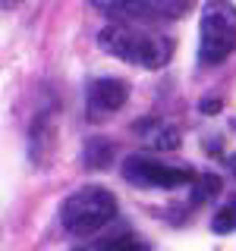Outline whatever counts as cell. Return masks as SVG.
<instances>
[{"label":"cell","instance_id":"8","mask_svg":"<svg viewBox=\"0 0 236 251\" xmlns=\"http://www.w3.org/2000/svg\"><path fill=\"white\" fill-rule=\"evenodd\" d=\"M110 157H114V148H110V141H104V138H91L88 145H85V163H88V167H104Z\"/></svg>","mask_w":236,"mask_h":251},{"label":"cell","instance_id":"7","mask_svg":"<svg viewBox=\"0 0 236 251\" xmlns=\"http://www.w3.org/2000/svg\"><path fill=\"white\" fill-rule=\"evenodd\" d=\"M211 232H217V235H230V232H236V198L224 201V204L217 207L214 220H211Z\"/></svg>","mask_w":236,"mask_h":251},{"label":"cell","instance_id":"3","mask_svg":"<svg viewBox=\"0 0 236 251\" xmlns=\"http://www.w3.org/2000/svg\"><path fill=\"white\" fill-rule=\"evenodd\" d=\"M236 50V6L214 0L202 6L199 22V63L217 66Z\"/></svg>","mask_w":236,"mask_h":251},{"label":"cell","instance_id":"13","mask_svg":"<svg viewBox=\"0 0 236 251\" xmlns=\"http://www.w3.org/2000/svg\"><path fill=\"white\" fill-rule=\"evenodd\" d=\"M73 251H88V248H73Z\"/></svg>","mask_w":236,"mask_h":251},{"label":"cell","instance_id":"11","mask_svg":"<svg viewBox=\"0 0 236 251\" xmlns=\"http://www.w3.org/2000/svg\"><path fill=\"white\" fill-rule=\"evenodd\" d=\"M199 110H202V113H217V110H220V100L217 98H202Z\"/></svg>","mask_w":236,"mask_h":251},{"label":"cell","instance_id":"6","mask_svg":"<svg viewBox=\"0 0 236 251\" xmlns=\"http://www.w3.org/2000/svg\"><path fill=\"white\" fill-rule=\"evenodd\" d=\"M101 10L114 16H136V19H157V16H179L186 3H170V0H132V3H98Z\"/></svg>","mask_w":236,"mask_h":251},{"label":"cell","instance_id":"12","mask_svg":"<svg viewBox=\"0 0 236 251\" xmlns=\"http://www.w3.org/2000/svg\"><path fill=\"white\" fill-rule=\"evenodd\" d=\"M230 167H233V173H236V154H233V157H230Z\"/></svg>","mask_w":236,"mask_h":251},{"label":"cell","instance_id":"4","mask_svg":"<svg viewBox=\"0 0 236 251\" xmlns=\"http://www.w3.org/2000/svg\"><path fill=\"white\" fill-rule=\"evenodd\" d=\"M123 179L142 188H183L195 182V176L189 170L170 167V163H161L154 157H142V154H132L123 160Z\"/></svg>","mask_w":236,"mask_h":251},{"label":"cell","instance_id":"2","mask_svg":"<svg viewBox=\"0 0 236 251\" xmlns=\"http://www.w3.org/2000/svg\"><path fill=\"white\" fill-rule=\"evenodd\" d=\"M117 217V198L101 185L73 192L60 207V223L69 235H91Z\"/></svg>","mask_w":236,"mask_h":251},{"label":"cell","instance_id":"9","mask_svg":"<svg viewBox=\"0 0 236 251\" xmlns=\"http://www.w3.org/2000/svg\"><path fill=\"white\" fill-rule=\"evenodd\" d=\"M98 251H148V245L139 239V235L123 232V235H117V239H107Z\"/></svg>","mask_w":236,"mask_h":251},{"label":"cell","instance_id":"10","mask_svg":"<svg viewBox=\"0 0 236 251\" xmlns=\"http://www.w3.org/2000/svg\"><path fill=\"white\" fill-rule=\"evenodd\" d=\"M177 132H173V126H164V129L161 132H157V135H154V145L157 148H177Z\"/></svg>","mask_w":236,"mask_h":251},{"label":"cell","instance_id":"1","mask_svg":"<svg viewBox=\"0 0 236 251\" xmlns=\"http://www.w3.org/2000/svg\"><path fill=\"white\" fill-rule=\"evenodd\" d=\"M98 44L110 57L132 63V66H145V69H161L170 60V41L167 38L132 28V25H123V22H110V25L101 28Z\"/></svg>","mask_w":236,"mask_h":251},{"label":"cell","instance_id":"5","mask_svg":"<svg viewBox=\"0 0 236 251\" xmlns=\"http://www.w3.org/2000/svg\"><path fill=\"white\" fill-rule=\"evenodd\" d=\"M126 100H129V85L114 75L91 78L88 91H85V107H88L91 116H110L117 110H123Z\"/></svg>","mask_w":236,"mask_h":251}]
</instances>
